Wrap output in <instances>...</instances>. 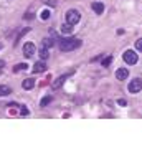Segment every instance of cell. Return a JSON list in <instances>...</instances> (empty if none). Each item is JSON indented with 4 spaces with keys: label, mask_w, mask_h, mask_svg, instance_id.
Listing matches in <instances>:
<instances>
[{
    "label": "cell",
    "mask_w": 142,
    "mask_h": 152,
    "mask_svg": "<svg viewBox=\"0 0 142 152\" xmlns=\"http://www.w3.org/2000/svg\"><path fill=\"white\" fill-rule=\"evenodd\" d=\"M58 46H60L61 51H73V50L81 46V40L79 38H73V37H63V38H60Z\"/></svg>",
    "instance_id": "cell-1"
},
{
    "label": "cell",
    "mask_w": 142,
    "mask_h": 152,
    "mask_svg": "<svg viewBox=\"0 0 142 152\" xmlns=\"http://www.w3.org/2000/svg\"><path fill=\"white\" fill-rule=\"evenodd\" d=\"M81 18V13L76 8H71V10L66 12V23H71V25H76Z\"/></svg>",
    "instance_id": "cell-2"
},
{
    "label": "cell",
    "mask_w": 142,
    "mask_h": 152,
    "mask_svg": "<svg viewBox=\"0 0 142 152\" xmlns=\"http://www.w3.org/2000/svg\"><path fill=\"white\" fill-rule=\"evenodd\" d=\"M122 58H124V61H126L127 65H135L139 61V56H137V53H135L134 50H126L124 51V55H122Z\"/></svg>",
    "instance_id": "cell-3"
},
{
    "label": "cell",
    "mask_w": 142,
    "mask_h": 152,
    "mask_svg": "<svg viewBox=\"0 0 142 152\" xmlns=\"http://www.w3.org/2000/svg\"><path fill=\"white\" fill-rule=\"evenodd\" d=\"M129 93H132V94H135V93H139L142 89V80L141 78H135V80H132L131 83H129Z\"/></svg>",
    "instance_id": "cell-4"
},
{
    "label": "cell",
    "mask_w": 142,
    "mask_h": 152,
    "mask_svg": "<svg viewBox=\"0 0 142 152\" xmlns=\"http://www.w3.org/2000/svg\"><path fill=\"white\" fill-rule=\"evenodd\" d=\"M35 55V43L28 42L23 45V56L25 58H31Z\"/></svg>",
    "instance_id": "cell-5"
},
{
    "label": "cell",
    "mask_w": 142,
    "mask_h": 152,
    "mask_svg": "<svg viewBox=\"0 0 142 152\" xmlns=\"http://www.w3.org/2000/svg\"><path fill=\"white\" fill-rule=\"evenodd\" d=\"M71 75H73V73H68V75H61L60 78H56V80L53 81V89H60V88H61L63 84H65V81L68 80V78H69Z\"/></svg>",
    "instance_id": "cell-6"
},
{
    "label": "cell",
    "mask_w": 142,
    "mask_h": 152,
    "mask_svg": "<svg viewBox=\"0 0 142 152\" xmlns=\"http://www.w3.org/2000/svg\"><path fill=\"white\" fill-rule=\"evenodd\" d=\"M127 76H129V71H127L126 68H119L117 71H116V78H117L119 81H124Z\"/></svg>",
    "instance_id": "cell-7"
},
{
    "label": "cell",
    "mask_w": 142,
    "mask_h": 152,
    "mask_svg": "<svg viewBox=\"0 0 142 152\" xmlns=\"http://www.w3.org/2000/svg\"><path fill=\"white\" fill-rule=\"evenodd\" d=\"M45 69H46V63H43V60L35 63V66H33V73H43Z\"/></svg>",
    "instance_id": "cell-8"
},
{
    "label": "cell",
    "mask_w": 142,
    "mask_h": 152,
    "mask_svg": "<svg viewBox=\"0 0 142 152\" xmlns=\"http://www.w3.org/2000/svg\"><path fill=\"white\" fill-rule=\"evenodd\" d=\"M91 8H92L94 12H96L98 15H101V13L104 12V4H101V2H92Z\"/></svg>",
    "instance_id": "cell-9"
},
{
    "label": "cell",
    "mask_w": 142,
    "mask_h": 152,
    "mask_svg": "<svg viewBox=\"0 0 142 152\" xmlns=\"http://www.w3.org/2000/svg\"><path fill=\"white\" fill-rule=\"evenodd\" d=\"M22 86H23V89H31V88L35 86V80L33 78H27V80H23V83H22Z\"/></svg>",
    "instance_id": "cell-10"
},
{
    "label": "cell",
    "mask_w": 142,
    "mask_h": 152,
    "mask_svg": "<svg viewBox=\"0 0 142 152\" xmlns=\"http://www.w3.org/2000/svg\"><path fill=\"white\" fill-rule=\"evenodd\" d=\"M55 43H56L55 37H48V38H45V40H43V46H45V48H50V46H53Z\"/></svg>",
    "instance_id": "cell-11"
},
{
    "label": "cell",
    "mask_w": 142,
    "mask_h": 152,
    "mask_svg": "<svg viewBox=\"0 0 142 152\" xmlns=\"http://www.w3.org/2000/svg\"><path fill=\"white\" fill-rule=\"evenodd\" d=\"M12 93V89L8 86H4V84H0V96H8Z\"/></svg>",
    "instance_id": "cell-12"
},
{
    "label": "cell",
    "mask_w": 142,
    "mask_h": 152,
    "mask_svg": "<svg viewBox=\"0 0 142 152\" xmlns=\"http://www.w3.org/2000/svg\"><path fill=\"white\" fill-rule=\"evenodd\" d=\"M38 53H40V58H42V60H46V58L50 56V53H48V48H45V46H42V50H40Z\"/></svg>",
    "instance_id": "cell-13"
},
{
    "label": "cell",
    "mask_w": 142,
    "mask_h": 152,
    "mask_svg": "<svg viewBox=\"0 0 142 152\" xmlns=\"http://www.w3.org/2000/svg\"><path fill=\"white\" fill-rule=\"evenodd\" d=\"M50 103H51V96H45V98H43L42 101H40V106L45 107V106H48Z\"/></svg>",
    "instance_id": "cell-14"
},
{
    "label": "cell",
    "mask_w": 142,
    "mask_h": 152,
    "mask_svg": "<svg viewBox=\"0 0 142 152\" xmlns=\"http://www.w3.org/2000/svg\"><path fill=\"white\" fill-rule=\"evenodd\" d=\"M25 68H28L27 63H20V65H15V66H13V71H22V69H25Z\"/></svg>",
    "instance_id": "cell-15"
},
{
    "label": "cell",
    "mask_w": 142,
    "mask_h": 152,
    "mask_svg": "<svg viewBox=\"0 0 142 152\" xmlns=\"http://www.w3.org/2000/svg\"><path fill=\"white\" fill-rule=\"evenodd\" d=\"M73 27H74V25L68 23V25H63V27H61V30H63V33H69V31L73 30Z\"/></svg>",
    "instance_id": "cell-16"
},
{
    "label": "cell",
    "mask_w": 142,
    "mask_h": 152,
    "mask_svg": "<svg viewBox=\"0 0 142 152\" xmlns=\"http://www.w3.org/2000/svg\"><path fill=\"white\" fill-rule=\"evenodd\" d=\"M111 61H112V56H108V58H104V60H103V66H104V68H108V66L111 65Z\"/></svg>",
    "instance_id": "cell-17"
},
{
    "label": "cell",
    "mask_w": 142,
    "mask_h": 152,
    "mask_svg": "<svg viewBox=\"0 0 142 152\" xmlns=\"http://www.w3.org/2000/svg\"><path fill=\"white\" fill-rule=\"evenodd\" d=\"M42 18H43V20H48V18H50V10H43V12H42Z\"/></svg>",
    "instance_id": "cell-18"
},
{
    "label": "cell",
    "mask_w": 142,
    "mask_h": 152,
    "mask_svg": "<svg viewBox=\"0 0 142 152\" xmlns=\"http://www.w3.org/2000/svg\"><path fill=\"white\" fill-rule=\"evenodd\" d=\"M135 50H139V51H142V38H139L137 42H135Z\"/></svg>",
    "instance_id": "cell-19"
},
{
    "label": "cell",
    "mask_w": 142,
    "mask_h": 152,
    "mask_svg": "<svg viewBox=\"0 0 142 152\" xmlns=\"http://www.w3.org/2000/svg\"><path fill=\"white\" fill-rule=\"evenodd\" d=\"M22 116L25 118V116H28V107L27 106H22Z\"/></svg>",
    "instance_id": "cell-20"
},
{
    "label": "cell",
    "mask_w": 142,
    "mask_h": 152,
    "mask_svg": "<svg viewBox=\"0 0 142 152\" xmlns=\"http://www.w3.org/2000/svg\"><path fill=\"white\" fill-rule=\"evenodd\" d=\"M117 104H119V106H122V107H124V106H126L127 103H126V99H119V101H117Z\"/></svg>",
    "instance_id": "cell-21"
},
{
    "label": "cell",
    "mask_w": 142,
    "mask_h": 152,
    "mask_svg": "<svg viewBox=\"0 0 142 152\" xmlns=\"http://www.w3.org/2000/svg\"><path fill=\"white\" fill-rule=\"evenodd\" d=\"M28 18H33V13H25V20H28Z\"/></svg>",
    "instance_id": "cell-22"
},
{
    "label": "cell",
    "mask_w": 142,
    "mask_h": 152,
    "mask_svg": "<svg viewBox=\"0 0 142 152\" xmlns=\"http://www.w3.org/2000/svg\"><path fill=\"white\" fill-rule=\"evenodd\" d=\"M4 66H5V63H4V61H2V60H0V69L4 68Z\"/></svg>",
    "instance_id": "cell-23"
}]
</instances>
